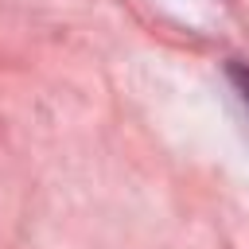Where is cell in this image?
<instances>
[{
    "instance_id": "6da1fadb",
    "label": "cell",
    "mask_w": 249,
    "mask_h": 249,
    "mask_svg": "<svg viewBox=\"0 0 249 249\" xmlns=\"http://www.w3.org/2000/svg\"><path fill=\"white\" fill-rule=\"evenodd\" d=\"M233 82H237V89H241V97L249 101V70H245V66H233Z\"/></svg>"
}]
</instances>
